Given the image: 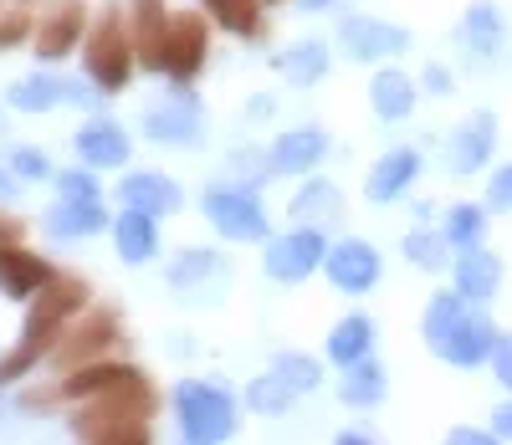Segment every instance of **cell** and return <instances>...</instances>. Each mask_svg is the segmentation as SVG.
<instances>
[{"instance_id":"17","label":"cell","mask_w":512,"mask_h":445,"mask_svg":"<svg viewBox=\"0 0 512 445\" xmlns=\"http://www.w3.org/2000/svg\"><path fill=\"white\" fill-rule=\"evenodd\" d=\"M57 272L47 261H41L36 251H26V246H16V241H6L0 246V292L6 297H16V302H26V297H36L41 287H47Z\"/></svg>"},{"instance_id":"26","label":"cell","mask_w":512,"mask_h":445,"mask_svg":"<svg viewBox=\"0 0 512 445\" xmlns=\"http://www.w3.org/2000/svg\"><path fill=\"white\" fill-rule=\"evenodd\" d=\"M369 348H374V323L364 313H349V318H338V328L328 333V359L338 369H349L359 359H369Z\"/></svg>"},{"instance_id":"44","label":"cell","mask_w":512,"mask_h":445,"mask_svg":"<svg viewBox=\"0 0 512 445\" xmlns=\"http://www.w3.org/2000/svg\"><path fill=\"white\" fill-rule=\"evenodd\" d=\"M451 440H456V445H487V440H497V430H472V425H456V430H451Z\"/></svg>"},{"instance_id":"25","label":"cell","mask_w":512,"mask_h":445,"mask_svg":"<svg viewBox=\"0 0 512 445\" xmlns=\"http://www.w3.org/2000/svg\"><path fill=\"white\" fill-rule=\"evenodd\" d=\"M108 226V210L103 200H62L52 215H47V231L62 236V241H77V236H93Z\"/></svg>"},{"instance_id":"13","label":"cell","mask_w":512,"mask_h":445,"mask_svg":"<svg viewBox=\"0 0 512 445\" xmlns=\"http://www.w3.org/2000/svg\"><path fill=\"white\" fill-rule=\"evenodd\" d=\"M82 31H88V6L82 0H57L47 11V21L36 26V57L62 62L72 47H82Z\"/></svg>"},{"instance_id":"42","label":"cell","mask_w":512,"mask_h":445,"mask_svg":"<svg viewBox=\"0 0 512 445\" xmlns=\"http://www.w3.org/2000/svg\"><path fill=\"white\" fill-rule=\"evenodd\" d=\"M492 369H497V379L512 389V333L497 338V348H492Z\"/></svg>"},{"instance_id":"33","label":"cell","mask_w":512,"mask_h":445,"mask_svg":"<svg viewBox=\"0 0 512 445\" xmlns=\"http://www.w3.org/2000/svg\"><path fill=\"white\" fill-rule=\"evenodd\" d=\"M200 6L216 16V26H226L231 36H256V26H262L256 0H200Z\"/></svg>"},{"instance_id":"50","label":"cell","mask_w":512,"mask_h":445,"mask_svg":"<svg viewBox=\"0 0 512 445\" xmlns=\"http://www.w3.org/2000/svg\"><path fill=\"white\" fill-rule=\"evenodd\" d=\"M323 6H333V0H303V11H323Z\"/></svg>"},{"instance_id":"40","label":"cell","mask_w":512,"mask_h":445,"mask_svg":"<svg viewBox=\"0 0 512 445\" xmlns=\"http://www.w3.org/2000/svg\"><path fill=\"white\" fill-rule=\"evenodd\" d=\"M11 169L21 174V180H47L52 174V159L41 149H11Z\"/></svg>"},{"instance_id":"2","label":"cell","mask_w":512,"mask_h":445,"mask_svg":"<svg viewBox=\"0 0 512 445\" xmlns=\"http://www.w3.org/2000/svg\"><path fill=\"white\" fill-rule=\"evenodd\" d=\"M82 302H88V282L67 277V272H57L47 287L31 297V313H26V328H21V348L0 359V389H6L11 379H21L31 364L47 359V353L57 348V338H62V328H67V318L77 313Z\"/></svg>"},{"instance_id":"14","label":"cell","mask_w":512,"mask_h":445,"mask_svg":"<svg viewBox=\"0 0 512 445\" xmlns=\"http://www.w3.org/2000/svg\"><path fill=\"white\" fill-rule=\"evenodd\" d=\"M113 343H118V323H113V313H93V318H82V323L72 328V338H57L52 359H57L62 369H82V364L103 359Z\"/></svg>"},{"instance_id":"38","label":"cell","mask_w":512,"mask_h":445,"mask_svg":"<svg viewBox=\"0 0 512 445\" xmlns=\"http://www.w3.org/2000/svg\"><path fill=\"white\" fill-rule=\"evenodd\" d=\"M57 190H62V200H103V190H98V180H93V164L57 174Z\"/></svg>"},{"instance_id":"7","label":"cell","mask_w":512,"mask_h":445,"mask_svg":"<svg viewBox=\"0 0 512 445\" xmlns=\"http://www.w3.org/2000/svg\"><path fill=\"white\" fill-rule=\"evenodd\" d=\"M441 359L451 364V369H477V364H487L492 359V348H497V328H492V318L487 313H477L472 302L461 307V318L431 343Z\"/></svg>"},{"instance_id":"30","label":"cell","mask_w":512,"mask_h":445,"mask_svg":"<svg viewBox=\"0 0 512 445\" xmlns=\"http://www.w3.org/2000/svg\"><path fill=\"white\" fill-rule=\"evenodd\" d=\"M338 210H344V195H338L328 180L303 185L297 200H292V220H297V226H328V220H338Z\"/></svg>"},{"instance_id":"18","label":"cell","mask_w":512,"mask_h":445,"mask_svg":"<svg viewBox=\"0 0 512 445\" xmlns=\"http://www.w3.org/2000/svg\"><path fill=\"white\" fill-rule=\"evenodd\" d=\"M118 200L134 205V210H149V215H175L185 195H180L175 180H164L154 169H139V174H123L118 180Z\"/></svg>"},{"instance_id":"41","label":"cell","mask_w":512,"mask_h":445,"mask_svg":"<svg viewBox=\"0 0 512 445\" xmlns=\"http://www.w3.org/2000/svg\"><path fill=\"white\" fill-rule=\"evenodd\" d=\"M487 205L492 210H512V164H502L492 174V185H487Z\"/></svg>"},{"instance_id":"10","label":"cell","mask_w":512,"mask_h":445,"mask_svg":"<svg viewBox=\"0 0 512 445\" xmlns=\"http://www.w3.org/2000/svg\"><path fill=\"white\" fill-rule=\"evenodd\" d=\"M205 52H210L205 21H200L195 11H185V16H169V36H164V77L190 82V77L205 67Z\"/></svg>"},{"instance_id":"28","label":"cell","mask_w":512,"mask_h":445,"mask_svg":"<svg viewBox=\"0 0 512 445\" xmlns=\"http://www.w3.org/2000/svg\"><path fill=\"white\" fill-rule=\"evenodd\" d=\"M502 36H507V26H502L497 6L477 0V6L466 11V21H461V41H466V52H477V57L487 62V57H497V52H502Z\"/></svg>"},{"instance_id":"19","label":"cell","mask_w":512,"mask_h":445,"mask_svg":"<svg viewBox=\"0 0 512 445\" xmlns=\"http://www.w3.org/2000/svg\"><path fill=\"white\" fill-rule=\"evenodd\" d=\"M456 292L461 297H472V302H487L497 287H502V261L477 241V246H461V256H456Z\"/></svg>"},{"instance_id":"20","label":"cell","mask_w":512,"mask_h":445,"mask_svg":"<svg viewBox=\"0 0 512 445\" xmlns=\"http://www.w3.org/2000/svg\"><path fill=\"white\" fill-rule=\"evenodd\" d=\"M415 174H420V154H415V149H390V154L369 169L364 195H369L374 205H390V200H400V195L410 190Z\"/></svg>"},{"instance_id":"11","label":"cell","mask_w":512,"mask_h":445,"mask_svg":"<svg viewBox=\"0 0 512 445\" xmlns=\"http://www.w3.org/2000/svg\"><path fill=\"white\" fill-rule=\"evenodd\" d=\"M323 266H328V282H333L338 292H354V297L379 282V251H374L369 241H359V236L328 246Z\"/></svg>"},{"instance_id":"34","label":"cell","mask_w":512,"mask_h":445,"mask_svg":"<svg viewBox=\"0 0 512 445\" xmlns=\"http://www.w3.org/2000/svg\"><path fill=\"white\" fill-rule=\"evenodd\" d=\"M221 272V261H216V251H200V246H190L175 266H169V287H180V292H190L195 282H205V277H216Z\"/></svg>"},{"instance_id":"12","label":"cell","mask_w":512,"mask_h":445,"mask_svg":"<svg viewBox=\"0 0 512 445\" xmlns=\"http://www.w3.org/2000/svg\"><path fill=\"white\" fill-rule=\"evenodd\" d=\"M492 144H497V118L482 108L466 123H456V133L446 139V169L451 174H477L492 159Z\"/></svg>"},{"instance_id":"15","label":"cell","mask_w":512,"mask_h":445,"mask_svg":"<svg viewBox=\"0 0 512 445\" xmlns=\"http://www.w3.org/2000/svg\"><path fill=\"white\" fill-rule=\"evenodd\" d=\"M6 98H11V108H21V113H52V108H67V103H93L88 87H77V82H67V77H47V72L21 77Z\"/></svg>"},{"instance_id":"21","label":"cell","mask_w":512,"mask_h":445,"mask_svg":"<svg viewBox=\"0 0 512 445\" xmlns=\"http://www.w3.org/2000/svg\"><path fill=\"white\" fill-rule=\"evenodd\" d=\"M328 154V133L323 128H287L272 144V174H308Z\"/></svg>"},{"instance_id":"35","label":"cell","mask_w":512,"mask_h":445,"mask_svg":"<svg viewBox=\"0 0 512 445\" xmlns=\"http://www.w3.org/2000/svg\"><path fill=\"white\" fill-rule=\"evenodd\" d=\"M487 236V210L482 205H451L446 215V241L451 246H477Z\"/></svg>"},{"instance_id":"23","label":"cell","mask_w":512,"mask_h":445,"mask_svg":"<svg viewBox=\"0 0 512 445\" xmlns=\"http://www.w3.org/2000/svg\"><path fill=\"white\" fill-rule=\"evenodd\" d=\"M113 241H118V256L128 266H144L154 251H159V231H154V215L149 210H134L128 205L118 220H113Z\"/></svg>"},{"instance_id":"51","label":"cell","mask_w":512,"mask_h":445,"mask_svg":"<svg viewBox=\"0 0 512 445\" xmlns=\"http://www.w3.org/2000/svg\"><path fill=\"white\" fill-rule=\"evenodd\" d=\"M262 6H272V0H262Z\"/></svg>"},{"instance_id":"22","label":"cell","mask_w":512,"mask_h":445,"mask_svg":"<svg viewBox=\"0 0 512 445\" xmlns=\"http://www.w3.org/2000/svg\"><path fill=\"white\" fill-rule=\"evenodd\" d=\"M72 149H77L82 164H93V169H118V164L128 159V133H123L118 123L98 118V123H88V128H77Z\"/></svg>"},{"instance_id":"27","label":"cell","mask_w":512,"mask_h":445,"mask_svg":"<svg viewBox=\"0 0 512 445\" xmlns=\"http://www.w3.org/2000/svg\"><path fill=\"white\" fill-rule=\"evenodd\" d=\"M384 389H390V379H384V369H379L374 359L349 364L344 379H338V399H344V405H354V410H374L379 399H384Z\"/></svg>"},{"instance_id":"37","label":"cell","mask_w":512,"mask_h":445,"mask_svg":"<svg viewBox=\"0 0 512 445\" xmlns=\"http://www.w3.org/2000/svg\"><path fill=\"white\" fill-rule=\"evenodd\" d=\"M472 302V297H461V292H436L431 297V307H425V343H436L456 318H461V307Z\"/></svg>"},{"instance_id":"47","label":"cell","mask_w":512,"mask_h":445,"mask_svg":"<svg viewBox=\"0 0 512 445\" xmlns=\"http://www.w3.org/2000/svg\"><path fill=\"white\" fill-rule=\"evenodd\" d=\"M338 440H344V445H364V440H374L369 430H338Z\"/></svg>"},{"instance_id":"24","label":"cell","mask_w":512,"mask_h":445,"mask_svg":"<svg viewBox=\"0 0 512 445\" xmlns=\"http://www.w3.org/2000/svg\"><path fill=\"white\" fill-rule=\"evenodd\" d=\"M369 108L384 118V123H400V118H410V108H415V82L405 77V72H379L374 82H369Z\"/></svg>"},{"instance_id":"39","label":"cell","mask_w":512,"mask_h":445,"mask_svg":"<svg viewBox=\"0 0 512 445\" xmlns=\"http://www.w3.org/2000/svg\"><path fill=\"white\" fill-rule=\"evenodd\" d=\"M26 36H31V6H16V11H6V16H0V52L21 47Z\"/></svg>"},{"instance_id":"46","label":"cell","mask_w":512,"mask_h":445,"mask_svg":"<svg viewBox=\"0 0 512 445\" xmlns=\"http://www.w3.org/2000/svg\"><path fill=\"white\" fill-rule=\"evenodd\" d=\"M16 236H21V226H16L11 215H0V246H6V241H16Z\"/></svg>"},{"instance_id":"3","label":"cell","mask_w":512,"mask_h":445,"mask_svg":"<svg viewBox=\"0 0 512 445\" xmlns=\"http://www.w3.org/2000/svg\"><path fill=\"white\" fill-rule=\"evenodd\" d=\"M134 62H139L134 57V31H123V11L118 6L98 11L93 31L82 36V67H88V77L103 87V93H118Z\"/></svg>"},{"instance_id":"49","label":"cell","mask_w":512,"mask_h":445,"mask_svg":"<svg viewBox=\"0 0 512 445\" xmlns=\"http://www.w3.org/2000/svg\"><path fill=\"white\" fill-rule=\"evenodd\" d=\"M11 195H16V180H11L6 169H0V200H11Z\"/></svg>"},{"instance_id":"8","label":"cell","mask_w":512,"mask_h":445,"mask_svg":"<svg viewBox=\"0 0 512 445\" xmlns=\"http://www.w3.org/2000/svg\"><path fill=\"white\" fill-rule=\"evenodd\" d=\"M200 103L195 93H185V87H175L169 98H159L149 113H144V133L154 144H175V149H195L200 144Z\"/></svg>"},{"instance_id":"6","label":"cell","mask_w":512,"mask_h":445,"mask_svg":"<svg viewBox=\"0 0 512 445\" xmlns=\"http://www.w3.org/2000/svg\"><path fill=\"white\" fill-rule=\"evenodd\" d=\"M205 220L231 241H267V210L251 190H205Z\"/></svg>"},{"instance_id":"29","label":"cell","mask_w":512,"mask_h":445,"mask_svg":"<svg viewBox=\"0 0 512 445\" xmlns=\"http://www.w3.org/2000/svg\"><path fill=\"white\" fill-rule=\"evenodd\" d=\"M277 72H282L292 87H313V82H323V72H328V47H323V41H297V47H287V52L277 57Z\"/></svg>"},{"instance_id":"43","label":"cell","mask_w":512,"mask_h":445,"mask_svg":"<svg viewBox=\"0 0 512 445\" xmlns=\"http://www.w3.org/2000/svg\"><path fill=\"white\" fill-rule=\"evenodd\" d=\"M425 87H431L436 98H446V93H451V72H446L441 62H431V67H425Z\"/></svg>"},{"instance_id":"45","label":"cell","mask_w":512,"mask_h":445,"mask_svg":"<svg viewBox=\"0 0 512 445\" xmlns=\"http://www.w3.org/2000/svg\"><path fill=\"white\" fill-rule=\"evenodd\" d=\"M492 430H497V440H512V399L492 410Z\"/></svg>"},{"instance_id":"32","label":"cell","mask_w":512,"mask_h":445,"mask_svg":"<svg viewBox=\"0 0 512 445\" xmlns=\"http://www.w3.org/2000/svg\"><path fill=\"white\" fill-rule=\"evenodd\" d=\"M446 246H451L446 231H410V236H405V261L420 266V272H441V266L451 261Z\"/></svg>"},{"instance_id":"9","label":"cell","mask_w":512,"mask_h":445,"mask_svg":"<svg viewBox=\"0 0 512 445\" xmlns=\"http://www.w3.org/2000/svg\"><path fill=\"white\" fill-rule=\"evenodd\" d=\"M338 47H344L354 62H379V57L410 52V31L390 26V21H374V16H349L344 26H338Z\"/></svg>"},{"instance_id":"36","label":"cell","mask_w":512,"mask_h":445,"mask_svg":"<svg viewBox=\"0 0 512 445\" xmlns=\"http://www.w3.org/2000/svg\"><path fill=\"white\" fill-rule=\"evenodd\" d=\"M272 369H277L297 394H313V389L323 384V369H318V359H308V353H277Z\"/></svg>"},{"instance_id":"4","label":"cell","mask_w":512,"mask_h":445,"mask_svg":"<svg viewBox=\"0 0 512 445\" xmlns=\"http://www.w3.org/2000/svg\"><path fill=\"white\" fill-rule=\"evenodd\" d=\"M175 410H180V430L190 445H216V440L236 435V399L221 384L185 379L175 389Z\"/></svg>"},{"instance_id":"16","label":"cell","mask_w":512,"mask_h":445,"mask_svg":"<svg viewBox=\"0 0 512 445\" xmlns=\"http://www.w3.org/2000/svg\"><path fill=\"white\" fill-rule=\"evenodd\" d=\"M128 21H134V57H139V67L164 72L169 6H164V0H128Z\"/></svg>"},{"instance_id":"5","label":"cell","mask_w":512,"mask_h":445,"mask_svg":"<svg viewBox=\"0 0 512 445\" xmlns=\"http://www.w3.org/2000/svg\"><path fill=\"white\" fill-rule=\"evenodd\" d=\"M323 256H328L323 231L318 226H297V231L267 241L262 266H267V277H277V282H303V277H313L323 266Z\"/></svg>"},{"instance_id":"48","label":"cell","mask_w":512,"mask_h":445,"mask_svg":"<svg viewBox=\"0 0 512 445\" xmlns=\"http://www.w3.org/2000/svg\"><path fill=\"white\" fill-rule=\"evenodd\" d=\"M246 113H251V118H262V113H272V98H251V103H246Z\"/></svg>"},{"instance_id":"1","label":"cell","mask_w":512,"mask_h":445,"mask_svg":"<svg viewBox=\"0 0 512 445\" xmlns=\"http://www.w3.org/2000/svg\"><path fill=\"white\" fill-rule=\"evenodd\" d=\"M149 415H154V389L139 369H128L118 384L98 389L72 415V435L103 440V445H134V440H149Z\"/></svg>"},{"instance_id":"31","label":"cell","mask_w":512,"mask_h":445,"mask_svg":"<svg viewBox=\"0 0 512 445\" xmlns=\"http://www.w3.org/2000/svg\"><path fill=\"white\" fill-rule=\"evenodd\" d=\"M246 399H251V410H256V415H287V410H292V399H297V389L272 369V374H262V379H251Z\"/></svg>"}]
</instances>
